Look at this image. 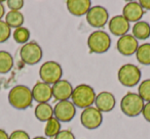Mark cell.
<instances>
[{
	"instance_id": "cell-21",
	"label": "cell",
	"mask_w": 150,
	"mask_h": 139,
	"mask_svg": "<svg viewBox=\"0 0 150 139\" xmlns=\"http://www.w3.org/2000/svg\"><path fill=\"white\" fill-rule=\"evenodd\" d=\"M25 22V17L21 11L9 10L5 15V23L11 28V29H18L20 27H23V24Z\"/></svg>"
},
{
	"instance_id": "cell-7",
	"label": "cell",
	"mask_w": 150,
	"mask_h": 139,
	"mask_svg": "<svg viewBox=\"0 0 150 139\" xmlns=\"http://www.w3.org/2000/svg\"><path fill=\"white\" fill-rule=\"evenodd\" d=\"M20 57L25 64L34 66L41 61L43 57V50L36 41H29L21 47Z\"/></svg>"
},
{
	"instance_id": "cell-22",
	"label": "cell",
	"mask_w": 150,
	"mask_h": 139,
	"mask_svg": "<svg viewBox=\"0 0 150 139\" xmlns=\"http://www.w3.org/2000/svg\"><path fill=\"white\" fill-rule=\"evenodd\" d=\"M136 58L143 66H150V43L139 45L136 51Z\"/></svg>"
},
{
	"instance_id": "cell-29",
	"label": "cell",
	"mask_w": 150,
	"mask_h": 139,
	"mask_svg": "<svg viewBox=\"0 0 150 139\" xmlns=\"http://www.w3.org/2000/svg\"><path fill=\"white\" fill-rule=\"evenodd\" d=\"M54 139H76L75 135L70 130H61Z\"/></svg>"
},
{
	"instance_id": "cell-26",
	"label": "cell",
	"mask_w": 150,
	"mask_h": 139,
	"mask_svg": "<svg viewBox=\"0 0 150 139\" xmlns=\"http://www.w3.org/2000/svg\"><path fill=\"white\" fill-rule=\"evenodd\" d=\"M11 35V28L5 23V21H0V43H4L9 39Z\"/></svg>"
},
{
	"instance_id": "cell-1",
	"label": "cell",
	"mask_w": 150,
	"mask_h": 139,
	"mask_svg": "<svg viewBox=\"0 0 150 139\" xmlns=\"http://www.w3.org/2000/svg\"><path fill=\"white\" fill-rule=\"evenodd\" d=\"M8 102L16 110H27L32 105V92L26 85H16L9 90Z\"/></svg>"
},
{
	"instance_id": "cell-12",
	"label": "cell",
	"mask_w": 150,
	"mask_h": 139,
	"mask_svg": "<svg viewBox=\"0 0 150 139\" xmlns=\"http://www.w3.org/2000/svg\"><path fill=\"white\" fill-rule=\"evenodd\" d=\"M74 87L69 81L64 79H61L54 85H52V97L59 101H65L69 100L72 96Z\"/></svg>"
},
{
	"instance_id": "cell-30",
	"label": "cell",
	"mask_w": 150,
	"mask_h": 139,
	"mask_svg": "<svg viewBox=\"0 0 150 139\" xmlns=\"http://www.w3.org/2000/svg\"><path fill=\"white\" fill-rule=\"evenodd\" d=\"M142 116L147 122L150 123V102H146L142 110Z\"/></svg>"
},
{
	"instance_id": "cell-5",
	"label": "cell",
	"mask_w": 150,
	"mask_h": 139,
	"mask_svg": "<svg viewBox=\"0 0 150 139\" xmlns=\"http://www.w3.org/2000/svg\"><path fill=\"white\" fill-rule=\"evenodd\" d=\"M142 72L136 64H125L119 68L117 72V79L125 87H135L140 84Z\"/></svg>"
},
{
	"instance_id": "cell-2",
	"label": "cell",
	"mask_w": 150,
	"mask_h": 139,
	"mask_svg": "<svg viewBox=\"0 0 150 139\" xmlns=\"http://www.w3.org/2000/svg\"><path fill=\"white\" fill-rule=\"evenodd\" d=\"M96 96L97 94L92 86L88 84H79L73 89L71 99L76 108L84 110L86 108L93 106Z\"/></svg>"
},
{
	"instance_id": "cell-9",
	"label": "cell",
	"mask_w": 150,
	"mask_h": 139,
	"mask_svg": "<svg viewBox=\"0 0 150 139\" xmlns=\"http://www.w3.org/2000/svg\"><path fill=\"white\" fill-rule=\"evenodd\" d=\"M80 123L88 130L98 129L103 123V114L95 106H90L82 110Z\"/></svg>"
},
{
	"instance_id": "cell-10",
	"label": "cell",
	"mask_w": 150,
	"mask_h": 139,
	"mask_svg": "<svg viewBox=\"0 0 150 139\" xmlns=\"http://www.w3.org/2000/svg\"><path fill=\"white\" fill-rule=\"evenodd\" d=\"M76 115V106L70 100L59 101L54 108V117L61 123L71 122Z\"/></svg>"
},
{
	"instance_id": "cell-17",
	"label": "cell",
	"mask_w": 150,
	"mask_h": 139,
	"mask_svg": "<svg viewBox=\"0 0 150 139\" xmlns=\"http://www.w3.org/2000/svg\"><path fill=\"white\" fill-rule=\"evenodd\" d=\"M66 7L68 11L74 17L86 15L92 7L91 0H68L66 1Z\"/></svg>"
},
{
	"instance_id": "cell-15",
	"label": "cell",
	"mask_w": 150,
	"mask_h": 139,
	"mask_svg": "<svg viewBox=\"0 0 150 139\" xmlns=\"http://www.w3.org/2000/svg\"><path fill=\"white\" fill-rule=\"evenodd\" d=\"M108 28L111 34L117 36V37H121L129 33V31L131 30V23L127 22L122 17V15H115L112 19L109 20Z\"/></svg>"
},
{
	"instance_id": "cell-34",
	"label": "cell",
	"mask_w": 150,
	"mask_h": 139,
	"mask_svg": "<svg viewBox=\"0 0 150 139\" xmlns=\"http://www.w3.org/2000/svg\"><path fill=\"white\" fill-rule=\"evenodd\" d=\"M31 139H47V138L44 136H35L34 138H31Z\"/></svg>"
},
{
	"instance_id": "cell-6",
	"label": "cell",
	"mask_w": 150,
	"mask_h": 139,
	"mask_svg": "<svg viewBox=\"0 0 150 139\" xmlns=\"http://www.w3.org/2000/svg\"><path fill=\"white\" fill-rule=\"evenodd\" d=\"M63 68L59 62L48 60L41 64L39 68V77L42 82L50 85H54L62 79Z\"/></svg>"
},
{
	"instance_id": "cell-3",
	"label": "cell",
	"mask_w": 150,
	"mask_h": 139,
	"mask_svg": "<svg viewBox=\"0 0 150 139\" xmlns=\"http://www.w3.org/2000/svg\"><path fill=\"white\" fill-rule=\"evenodd\" d=\"M112 40L109 34L103 30H97L90 34L88 38V47L92 53L103 54L111 47Z\"/></svg>"
},
{
	"instance_id": "cell-24",
	"label": "cell",
	"mask_w": 150,
	"mask_h": 139,
	"mask_svg": "<svg viewBox=\"0 0 150 139\" xmlns=\"http://www.w3.org/2000/svg\"><path fill=\"white\" fill-rule=\"evenodd\" d=\"M30 35H31V34H30V31H29L28 28L20 27L13 31V40H15L18 44H22V45H24V44H26V43L29 42Z\"/></svg>"
},
{
	"instance_id": "cell-4",
	"label": "cell",
	"mask_w": 150,
	"mask_h": 139,
	"mask_svg": "<svg viewBox=\"0 0 150 139\" xmlns=\"http://www.w3.org/2000/svg\"><path fill=\"white\" fill-rule=\"evenodd\" d=\"M120 110L123 115L131 118H135L142 114L145 102L135 92H127L120 100Z\"/></svg>"
},
{
	"instance_id": "cell-23",
	"label": "cell",
	"mask_w": 150,
	"mask_h": 139,
	"mask_svg": "<svg viewBox=\"0 0 150 139\" xmlns=\"http://www.w3.org/2000/svg\"><path fill=\"white\" fill-rule=\"evenodd\" d=\"M62 127H61V122L59 120H57L56 118H52L50 120H48L45 123V126H44V135H45L46 138H52V137H56V135L62 130Z\"/></svg>"
},
{
	"instance_id": "cell-33",
	"label": "cell",
	"mask_w": 150,
	"mask_h": 139,
	"mask_svg": "<svg viewBox=\"0 0 150 139\" xmlns=\"http://www.w3.org/2000/svg\"><path fill=\"white\" fill-rule=\"evenodd\" d=\"M0 139H9V135L3 129H0Z\"/></svg>"
},
{
	"instance_id": "cell-18",
	"label": "cell",
	"mask_w": 150,
	"mask_h": 139,
	"mask_svg": "<svg viewBox=\"0 0 150 139\" xmlns=\"http://www.w3.org/2000/svg\"><path fill=\"white\" fill-rule=\"evenodd\" d=\"M34 116L40 122H47L54 118V108L50 103H38L34 108Z\"/></svg>"
},
{
	"instance_id": "cell-28",
	"label": "cell",
	"mask_w": 150,
	"mask_h": 139,
	"mask_svg": "<svg viewBox=\"0 0 150 139\" xmlns=\"http://www.w3.org/2000/svg\"><path fill=\"white\" fill-rule=\"evenodd\" d=\"M9 139H31L30 135L25 130H15L9 134Z\"/></svg>"
},
{
	"instance_id": "cell-27",
	"label": "cell",
	"mask_w": 150,
	"mask_h": 139,
	"mask_svg": "<svg viewBox=\"0 0 150 139\" xmlns=\"http://www.w3.org/2000/svg\"><path fill=\"white\" fill-rule=\"evenodd\" d=\"M6 4L8 6L9 10L20 11L23 8L25 2H24L23 0H8V1H6Z\"/></svg>"
},
{
	"instance_id": "cell-20",
	"label": "cell",
	"mask_w": 150,
	"mask_h": 139,
	"mask_svg": "<svg viewBox=\"0 0 150 139\" xmlns=\"http://www.w3.org/2000/svg\"><path fill=\"white\" fill-rule=\"evenodd\" d=\"M15 60L8 51L0 50V74L4 75L13 70Z\"/></svg>"
},
{
	"instance_id": "cell-32",
	"label": "cell",
	"mask_w": 150,
	"mask_h": 139,
	"mask_svg": "<svg viewBox=\"0 0 150 139\" xmlns=\"http://www.w3.org/2000/svg\"><path fill=\"white\" fill-rule=\"evenodd\" d=\"M5 15V7L2 1H0V21H2V17Z\"/></svg>"
},
{
	"instance_id": "cell-19",
	"label": "cell",
	"mask_w": 150,
	"mask_h": 139,
	"mask_svg": "<svg viewBox=\"0 0 150 139\" xmlns=\"http://www.w3.org/2000/svg\"><path fill=\"white\" fill-rule=\"evenodd\" d=\"M132 35L137 40H146L150 37V25L145 21H140L134 24Z\"/></svg>"
},
{
	"instance_id": "cell-25",
	"label": "cell",
	"mask_w": 150,
	"mask_h": 139,
	"mask_svg": "<svg viewBox=\"0 0 150 139\" xmlns=\"http://www.w3.org/2000/svg\"><path fill=\"white\" fill-rule=\"evenodd\" d=\"M138 94L144 102H150V79H145L139 84Z\"/></svg>"
},
{
	"instance_id": "cell-31",
	"label": "cell",
	"mask_w": 150,
	"mask_h": 139,
	"mask_svg": "<svg viewBox=\"0 0 150 139\" xmlns=\"http://www.w3.org/2000/svg\"><path fill=\"white\" fill-rule=\"evenodd\" d=\"M139 4L144 10H150V0H140Z\"/></svg>"
},
{
	"instance_id": "cell-8",
	"label": "cell",
	"mask_w": 150,
	"mask_h": 139,
	"mask_svg": "<svg viewBox=\"0 0 150 139\" xmlns=\"http://www.w3.org/2000/svg\"><path fill=\"white\" fill-rule=\"evenodd\" d=\"M88 24L93 28L100 29L109 22V11L102 5H94L86 15Z\"/></svg>"
},
{
	"instance_id": "cell-16",
	"label": "cell",
	"mask_w": 150,
	"mask_h": 139,
	"mask_svg": "<svg viewBox=\"0 0 150 139\" xmlns=\"http://www.w3.org/2000/svg\"><path fill=\"white\" fill-rule=\"evenodd\" d=\"M144 13L145 10L139 4V1H129L122 8V17L129 23L140 22Z\"/></svg>"
},
{
	"instance_id": "cell-11",
	"label": "cell",
	"mask_w": 150,
	"mask_h": 139,
	"mask_svg": "<svg viewBox=\"0 0 150 139\" xmlns=\"http://www.w3.org/2000/svg\"><path fill=\"white\" fill-rule=\"evenodd\" d=\"M138 47H139V42L132 34L121 36L117 40L116 48L119 53L123 56H131L136 54Z\"/></svg>"
},
{
	"instance_id": "cell-13",
	"label": "cell",
	"mask_w": 150,
	"mask_h": 139,
	"mask_svg": "<svg viewBox=\"0 0 150 139\" xmlns=\"http://www.w3.org/2000/svg\"><path fill=\"white\" fill-rule=\"evenodd\" d=\"M33 100L37 103H47L52 98V85L39 81L31 89Z\"/></svg>"
},
{
	"instance_id": "cell-14",
	"label": "cell",
	"mask_w": 150,
	"mask_h": 139,
	"mask_svg": "<svg viewBox=\"0 0 150 139\" xmlns=\"http://www.w3.org/2000/svg\"><path fill=\"white\" fill-rule=\"evenodd\" d=\"M116 104V99L113 93L109 91H102L97 94L95 99V108H97L101 112H109L113 110Z\"/></svg>"
}]
</instances>
